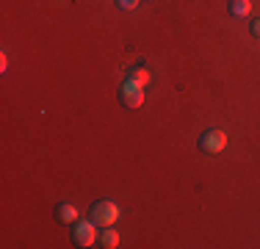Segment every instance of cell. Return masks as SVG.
<instances>
[{
    "label": "cell",
    "instance_id": "cell-1",
    "mask_svg": "<svg viewBox=\"0 0 260 249\" xmlns=\"http://www.w3.org/2000/svg\"><path fill=\"white\" fill-rule=\"evenodd\" d=\"M91 222L97 227H114L119 222V205L114 199H100V202L91 205Z\"/></svg>",
    "mask_w": 260,
    "mask_h": 249
},
{
    "label": "cell",
    "instance_id": "cell-2",
    "mask_svg": "<svg viewBox=\"0 0 260 249\" xmlns=\"http://www.w3.org/2000/svg\"><path fill=\"white\" fill-rule=\"evenodd\" d=\"M224 147H227V133H224V130H219V128L205 130V133L200 136V149L205 155H219Z\"/></svg>",
    "mask_w": 260,
    "mask_h": 249
},
{
    "label": "cell",
    "instance_id": "cell-3",
    "mask_svg": "<svg viewBox=\"0 0 260 249\" xmlns=\"http://www.w3.org/2000/svg\"><path fill=\"white\" fill-rule=\"evenodd\" d=\"M97 224L94 222H75L72 224V244L75 246H91V244H97Z\"/></svg>",
    "mask_w": 260,
    "mask_h": 249
},
{
    "label": "cell",
    "instance_id": "cell-4",
    "mask_svg": "<svg viewBox=\"0 0 260 249\" xmlns=\"http://www.w3.org/2000/svg\"><path fill=\"white\" fill-rule=\"evenodd\" d=\"M119 103L125 108H141V103H144V86L125 78V83L119 89Z\"/></svg>",
    "mask_w": 260,
    "mask_h": 249
},
{
    "label": "cell",
    "instance_id": "cell-5",
    "mask_svg": "<svg viewBox=\"0 0 260 249\" xmlns=\"http://www.w3.org/2000/svg\"><path fill=\"white\" fill-rule=\"evenodd\" d=\"M55 219H58L61 224H75V222H78V208H75L72 202L55 205Z\"/></svg>",
    "mask_w": 260,
    "mask_h": 249
},
{
    "label": "cell",
    "instance_id": "cell-6",
    "mask_svg": "<svg viewBox=\"0 0 260 249\" xmlns=\"http://www.w3.org/2000/svg\"><path fill=\"white\" fill-rule=\"evenodd\" d=\"M100 246L116 249V246H119V233H116L114 227H103V233H100Z\"/></svg>",
    "mask_w": 260,
    "mask_h": 249
},
{
    "label": "cell",
    "instance_id": "cell-7",
    "mask_svg": "<svg viewBox=\"0 0 260 249\" xmlns=\"http://www.w3.org/2000/svg\"><path fill=\"white\" fill-rule=\"evenodd\" d=\"M227 11H230L233 17H246L252 11V0H230Z\"/></svg>",
    "mask_w": 260,
    "mask_h": 249
},
{
    "label": "cell",
    "instance_id": "cell-8",
    "mask_svg": "<svg viewBox=\"0 0 260 249\" xmlns=\"http://www.w3.org/2000/svg\"><path fill=\"white\" fill-rule=\"evenodd\" d=\"M127 80H136V83L147 86V83H150V72H147V70H141V67H133V70L127 72Z\"/></svg>",
    "mask_w": 260,
    "mask_h": 249
},
{
    "label": "cell",
    "instance_id": "cell-9",
    "mask_svg": "<svg viewBox=\"0 0 260 249\" xmlns=\"http://www.w3.org/2000/svg\"><path fill=\"white\" fill-rule=\"evenodd\" d=\"M139 3H141V0H116V6H119L122 11H133Z\"/></svg>",
    "mask_w": 260,
    "mask_h": 249
},
{
    "label": "cell",
    "instance_id": "cell-10",
    "mask_svg": "<svg viewBox=\"0 0 260 249\" xmlns=\"http://www.w3.org/2000/svg\"><path fill=\"white\" fill-rule=\"evenodd\" d=\"M6 70H9V58H6V53H3L0 55V72H6Z\"/></svg>",
    "mask_w": 260,
    "mask_h": 249
},
{
    "label": "cell",
    "instance_id": "cell-11",
    "mask_svg": "<svg viewBox=\"0 0 260 249\" xmlns=\"http://www.w3.org/2000/svg\"><path fill=\"white\" fill-rule=\"evenodd\" d=\"M252 36H260V20L252 22Z\"/></svg>",
    "mask_w": 260,
    "mask_h": 249
}]
</instances>
